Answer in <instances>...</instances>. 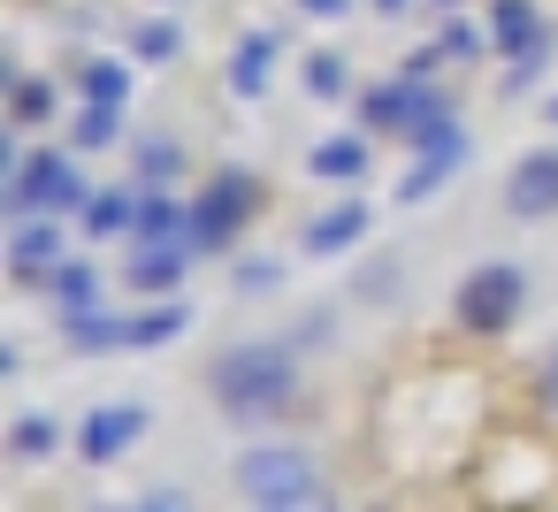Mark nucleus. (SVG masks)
<instances>
[{"mask_svg": "<svg viewBox=\"0 0 558 512\" xmlns=\"http://www.w3.org/2000/svg\"><path fill=\"white\" fill-rule=\"evenodd\" d=\"M207 390H215V405L230 413V420H276V413H291L299 405V390H306V367H299V344H276V337H245V344H230V352H215V367H207Z\"/></svg>", "mask_w": 558, "mask_h": 512, "instance_id": "obj_1", "label": "nucleus"}, {"mask_svg": "<svg viewBox=\"0 0 558 512\" xmlns=\"http://www.w3.org/2000/svg\"><path fill=\"white\" fill-rule=\"evenodd\" d=\"M85 207H93V192H85V176L62 146H39V154L9 161V215L16 222H39V215L62 222V215H85Z\"/></svg>", "mask_w": 558, "mask_h": 512, "instance_id": "obj_2", "label": "nucleus"}, {"mask_svg": "<svg viewBox=\"0 0 558 512\" xmlns=\"http://www.w3.org/2000/svg\"><path fill=\"white\" fill-rule=\"evenodd\" d=\"M230 481H238L245 504H299V497L322 489V459L306 443H253V451L230 459Z\"/></svg>", "mask_w": 558, "mask_h": 512, "instance_id": "obj_3", "label": "nucleus"}, {"mask_svg": "<svg viewBox=\"0 0 558 512\" xmlns=\"http://www.w3.org/2000/svg\"><path fill=\"white\" fill-rule=\"evenodd\" d=\"M520 306H527V276H520L512 260H482V268L459 283L451 321H459L466 337H505V329L520 321Z\"/></svg>", "mask_w": 558, "mask_h": 512, "instance_id": "obj_4", "label": "nucleus"}, {"mask_svg": "<svg viewBox=\"0 0 558 512\" xmlns=\"http://www.w3.org/2000/svg\"><path fill=\"white\" fill-rule=\"evenodd\" d=\"M253 207H260V184H253L245 169H222V176H207V184L192 192V253H222Z\"/></svg>", "mask_w": 558, "mask_h": 512, "instance_id": "obj_5", "label": "nucleus"}, {"mask_svg": "<svg viewBox=\"0 0 558 512\" xmlns=\"http://www.w3.org/2000/svg\"><path fill=\"white\" fill-rule=\"evenodd\" d=\"M505 215H512V222H550V215H558V146H535V154L512 161V176H505Z\"/></svg>", "mask_w": 558, "mask_h": 512, "instance_id": "obj_6", "label": "nucleus"}, {"mask_svg": "<svg viewBox=\"0 0 558 512\" xmlns=\"http://www.w3.org/2000/svg\"><path fill=\"white\" fill-rule=\"evenodd\" d=\"M146 436V405H123V398H108V405H93L85 420H77V459H93V466H116L131 443Z\"/></svg>", "mask_w": 558, "mask_h": 512, "instance_id": "obj_7", "label": "nucleus"}, {"mask_svg": "<svg viewBox=\"0 0 558 512\" xmlns=\"http://www.w3.org/2000/svg\"><path fill=\"white\" fill-rule=\"evenodd\" d=\"M192 237H177V245H138L131 260H123V283L138 291V298H177L184 291V276H192Z\"/></svg>", "mask_w": 558, "mask_h": 512, "instance_id": "obj_8", "label": "nucleus"}, {"mask_svg": "<svg viewBox=\"0 0 558 512\" xmlns=\"http://www.w3.org/2000/svg\"><path fill=\"white\" fill-rule=\"evenodd\" d=\"M62 260H70V253H62V222H54V215L9 230V268H16V283H47Z\"/></svg>", "mask_w": 558, "mask_h": 512, "instance_id": "obj_9", "label": "nucleus"}, {"mask_svg": "<svg viewBox=\"0 0 558 512\" xmlns=\"http://www.w3.org/2000/svg\"><path fill=\"white\" fill-rule=\"evenodd\" d=\"M367 199H344V207H322L306 230H299V245H306V260H337V253H352L360 237H367Z\"/></svg>", "mask_w": 558, "mask_h": 512, "instance_id": "obj_10", "label": "nucleus"}, {"mask_svg": "<svg viewBox=\"0 0 558 512\" xmlns=\"http://www.w3.org/2000/svg\"><path fill=\"white\" fill-rule=\"evenodd\" d=\"M489 47H497L505 62H520V54L550 47V24L535 16V0H489Z\"/></svg>", "mask_w": 558, "mask_h": 512, "instance_id": "obj_11", "label": "nucleus"}, {"mask_svg": "<svg viewBox=\"0 0 558 512\" xmlns=\"http://www.w3.org/2000/svg\"><path fill=\"white\" fill-rule=\"evenodd\" d=\"M131 321V352H161V344H177L184 329H192V306L184 298H146L138 314H123Z\"/></svg>", "mask_w": 558, "mask_h": 512, "instance_id": "obj_12", "label": "nucleus"}, {"mask_svg": "<svg viewBox=\"0 0 558 512\" xmlns=\"http://www.w3.org/2000/svg\"><path fill=\"white\" fill-rule=\"evenodd\" d=\"M367 154H375V138H329V146L306 154V176H322V184H360V176H367Z\"/></svg>", "mask_w": 558, "mask_h": 512, "instance_id": "obj_13", "label": "nucleus"}, {"mask_svg": "<svg viewBox=\"0 0 558 512\" xmlns=\"http://www.w3.org/2000/svg\"><path fill=\"white\" fill-rule=\"evenodd\" d=\"M268 62H276V32L238 39V54H230V93H238V100H260V93H268Z\"/></svg>", "mask_w": 558, "mask_h": 512, "instance_id": "obj_14", "label": "nucleus"}, {"mask_svg": "<svg viewBox=\"0 0 558 512\" xmlns=\"http://www.w3.org/2000/svg\"><path fill=\"white\" fill-rule=\"evenodd\" d=\"M77 222H85V237H131L138 230V184L131 192H93V207Z\"/></svg>", "mask_w": 558, "mask_h": 512, "instance_id": "obj_15", "label": "nucleus"}, {"mask_svg": "<svg viewBox=\"0 0 558 512\" xmlns=\"http://www.w3.org/2000/svg\"><path fill=\"white\" fill-rule=\"evenodd\" d=\"M47 291H54L62 321H70V314H93V306H100V268H93V260H62V268L47 276Z\"/></svg>", "mask_w": 558, "mask_h": 512, "instance_id": "obj_16", "label": "nucleus"}, {"mask_svg": "<svg viewBox=\"0 0 558 512\" xmlns=\"http://www.w3.org/2000/svg\"><path fill=\"white\" fill-rule=\"evenodd\" d=\"M62 337H70L77 352H131V321H116L108 306H93V314H70V321H62Z\"/></svg>", "mask_w": 558, "mask_h": 512, "instance_id": "obj_17", "label": "nucleus"}, {"mask_svg": "<svg viewBox=\"0 0 558 512\" xmlns=\"http://www.w3.org/2000/svg\"><path fill=\"white\" fill-rule=\"evenodd\" d=\"M77 93H85V108H123L131 100V62H85L77 70Z\"/></svg>", "mask_w": 558, "mask_h": 512, "instance_id": "obj_18", "label": "nucleus"}, {"mask_svg": "<svg viewBox=\"0 0 558 512\" xmlns=\"http://www.w3.org/2000/svg\"><path fill=\"white\" fill-rule=\"evenodd\" d=\"M466 161V146H444V154H413V169H405V184H398V199L405 207H421L428 192H444V176Z\"/></svg>", "mask_w": 558, "mask_h": 512, "instance_id": "obj_19", "label": "nucleus"}, {"mask_svg": "<svg viewBox=\"0 0 558 512\" xmlns=\"http://www.w3.org/2000/svg\"><path fill=\"white\" fill-rule=\"evenodd\" d=\"M9 451L16 459H54L62 451V420L54 413H16L9 420Z\"/></svg>", "mask_w": 558, "mask_h": 512, "instance_id": "obj_20", "label": "nucleus"}, {"mask_svg": "<svg viewBox=\"0 0 558 512\" xmlns=\"http://www.w3.org/2000/svg\"><path fill=\"white\" fill-rule=\"evenodd\" d=\"M184 176V146L177 138H138V184H177Z\"/></svg>", "mask_w": 558, "mask_h": 512, "instance_id": "obj_21", "label": "nucleus"}, {"mask_svg": "<svg viewBox=\"0 0 558 512\" xmlns=\"http://www.w3.org/2000/svg\"><path fill=\"white\" fill-rule=\"evenodd\" d=\"M9 115H16V123H47V115H54V85L16 77V85H9Z\"/></svg>", "mask_w": 558, "mask_h": 512, "instance_id": "obj_22", "label": "nucleus"}, {"mask_svg": "<svg viewBox=\"0 0 558 512\" xmlns=\"http://www.w3.org/2000/svg\"><path fill=\"white\" fill-rule=\"evenodd\" d=\"M116 131H123V108H77V146L85 154L116 146Z\"/></svg>", "mask_w": 558, "mask_h": 512, "instance_id": "obj_23", "label": "nucleus"}, {"mask_svg": "<svg viewBox=\"0 0 558 512\" xmlns=\"http://www.w3.org/2000/svg\"><path fill=\"white\" fill-rule=\"evenodd\" d=\"M306 93L314 100H344V62L337 54H306Z\"/></svg>", "mask_w": 558, "mask_h": 512, "instance_id": "obj_24", "label": "nucleus"}, {"mask_svg": "<svg viewBox=\"0 0 558 512\" xmlns=\"http://www.w3.org/2000/svg\"><path fill=\"white\" fill-rule=\"evenodd\" d=\"M131 54H138V62H169V54H177V24H138V32H131Z\"/></svg>", "mask_w": 558, "mask_h": 512, "instance_id": "obj_25", "label": "nucleus"}, {"mask_svg": "<svg viewBox=\"0 0 558 512\" xmlns=\"http://www.w3.org/2000/svg\"><path fill=\"white\" fill-rule=\"evenodd\" d=\"M535 405L558 420V344H550V352H543V367H535Z\"/></svg>", "mask_w": 558, "mask_h": 512, "instance_id": "obj_26", "label": "nucleus"}, {"mask_svg": "<svg viewBox=\"0 0 558 512\" xmlns=\"http://www.w3.org/2000/svg\"><path fill=\"white\" fill-rule=\"evenodd\" d=\"M276 283H283V268H276V260H253V268L238 260V291H276Z\"/></svg>", "mask_w": 558, "mask_h": 512, "instance_id": "obj_27", "label": "nucleus"}, {"mask_svg": "<svg viewBox=\"0 0 558 512\" xmlns=\"http://www.w3.org/2000/svg\"><path fill=\"white\" fill-rule=\"evenodd\" d=\"M436 47H444V54H474V47H482V39H474V32H466V24H444V39H436Z\"/></svg>", "mask_w": 558, "mask_h": 512, "instance_id": "obj_28", "label": "nucleus"}, {"mask_svg": "<svg viewBox=\"0 0 558 512\" xmlns=\"http://www.w3.org/2000/svg\"><path fill=\"white\" fill-rule=\"evenodd\" d=\"M131 512H192V504H184V497H177V489H154V497H138V504H131Z\"/></svg>", "mask_w": 558, "mask_h": 512, "instance_id": "obj_29", "label": "nucleus"}, {"mask_svg": "<svg viewBox=\"0 0 558 512\" xmlns=\"http://www.w3.org/2000/svg\"><path fill=\"white\" fill-rule=\"evenodd\" d=\"M245 512H329V497L314 489V497H299V504H245Z\"/></svg>", "mask_w": 558, "mask_h": 512, "instance_id": "obj_30", "label": "nucleus"}, {"mask_svg": "<svg viewBox=\"0 0 558 512\" xmlns=\"http://www.w3.org/2000/svg\"><path fill=\"white\" fill-rule=\"evenodd\" d=\"M299 9H306V16H344L352 0H299Z\"/></svg>", "mask_w": 558, "mask_h": 512, "instance_id": "obj_31", "label": "nucleus"}, {"mask_svg": "<svg viewBox=\"0 0 558 512\" xmlns=\"http://www.w3.org/2000/svg\"><path fill=\"white\" fill-rule=\"evenodd\" d=\"M367 9H375V16H405V0H367Z\"/></svg>", "mask_w": 558, "mask_h": 512, "instance_id": "obj_32", "label": "nucleus"}, {"mask_svg": "<svg viewBox=\"0 0 558 512\" xmlns=\"http://www.w3.org/2000/svg\"><path fill=\"white\" fill-rule=\"evenodd\" d=\"M550 123H558V100H550Z\"/></svg>", "mask_w": 558, "mask_h": 512, "instance_id": "obj_33", "label": "nucleus"}, {"mask_svg": "<svg viewBox=\"0 0 558 512\" xmlns=\"http://www.w3.org/2000/svg\"><path fill=\"white\" fill-rule=\"evenodd\" d=\"M436 9H451V0H436Z\"/></svg>", "mask_w": 558, "mask_h": 512, "instance_id": "obj_34", "label": "nucleus"}]
</instances>
